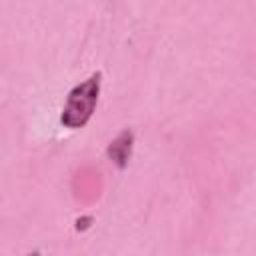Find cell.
Wrapping results in <instances>:
<instances>
[{
    "label": "cell",
    "instance_id": "cell-1",
    "mask_svg": "<svg viewBox=\"0 0 256 256\" xmlns=\"http://www.w3.org/2000/svg\"><path fill=\"white\" fill-rule=\"evenodd\" d=\"M100 80H102V74L94 72L84 82L76 84L68 92V98L64 102L62 114H60V122L64 128L78 130L88 124V120L92 118V114L96 110V102H98V94H100Z\"/></svg>",
    "mask_w": 256,
    "mask_h": 256
},
{
    "label": "cell",
    "instance_id": "cell-2",
    "mask_svg": "<svg viewBox=\"0 0 256 256\" xmlns=\"http://www.w3.org/2000/svg\"><path fill=\"white\" fill-rule=\"evenodd\" d=\"M132 144H134V134L132 130H122L106 148V154L110 158V162L118 168H124L130 160L132 154Z\"/></svg>",
    "mask_w": 256,
    "mask_h": 256
},
{
    "label": "cell",
    "instance_id": "cell-3",
    "mask_svg": "<svg viewBox=\"0 0 256 256\" xmlns=\"http://www.w3.org/2000/svg\"><path fill=\"white\" fill-rule=\"evenodd\" d=\"M92 222H94L92 216H80V218H76V230L78 232H84V230H88L92 226Z\"/></svg>",
    "mask_w": 256,
    "mask_h": 256
},
{
    "label": "cell",
    "instance_id": "cell-4",
    "mask_svg": "<svg viewBox=\"0 0 256 256\" xmlns=\"http://www.w3.org/2000/svg\"><path fill=\"white\" fill-rule=\"evenodd\" d=\"M26 256H42L40 252H32V254H26Z\"/></svg>",
    "mask_w": 256,
    "mask_h": 256
}]
</instances>
